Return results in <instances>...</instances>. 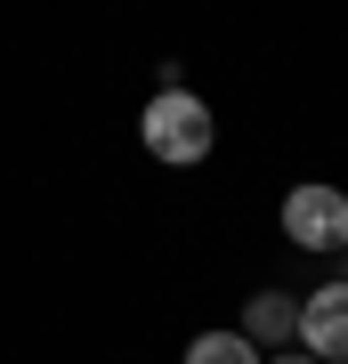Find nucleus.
I'll return each instance as SVG.
<instances>
[{
	"mask_svg": "<svg viewBox=\"0 0 348 364\" xmlns=\"http://www.w3.org/2000/svg\"><path fill=\"white\" fill-rule=\"evenodd\" d=\"M138 130H146V154L154 162H203L211 146H219V122H211V105L194 97V90H154L146 97V114H138Z\"/></svg>",
	"mask_w": 348,
	"mask_h": 364,
	"instance_id": "1",
	"label": "nucleus"
},
{
	"mask_svg": "<svg viewBox=\"0 0 348 364\" xmlns=\"http://www.w3.org/2000/svg\"><path fill=\"white\" fill-rule=\"evenodd\" d=\"M284 235L300 251H348V195L340 186H292L284 195Z\"/></svg>",
	"mask_w": 348,
	"mask_h": 364,
	"instance_id": "2",
	"label": "nucleus"
},
{
	"mask_svg": "<svg viewBox=\"0 0 348 364\" xmlns=\"http://www.w3.org/2000/svg\"><path fill=\"white\" fill-rule=\"evenodd\" d=\"M300 348L316 364H348V275L300 299Z\"/></svg>",
	"mask_w": 348,
	"mask_h": 364,
	"instance_id": "3",
	"label": "nucleus"
},
{
	"mask_svg": "<svg viewBox=\"0 0 348 364\" xmlns=\"http://www.w3.org/2000/svg\"><path fill=\"white\" fill-rule=\"evenodd\" d=\"M243 340H251V348H275V356H284L292 340H300V299H292V291H259L251 308H243Z\"/></svg>",
	"mask_w": 348,
	"mask_h": 364,
	"instance_id": "4",
	"label": "nucleus"
},
{
	"mask_svg": "<svg viewBox=\"0 0 348 364\" xmlns=\"http://www.w3.org/2000/svg\"><path fill=\"white\" fill-rule=\"evenodd\" d=\"M186 364H259V348L243 332H203V340H186Z\"/></svg>",
	"mask_w": 348,
	"mask_h": 364,
	"instance_id": "5",
	"label": "nucleus"
},
{
	"mask_svg": "<svg viewBox=\"0 0 348 364\" xmlns=\"http://www.w3.org/2000/svg\"><path fill=\"white\" fill-rule=\"evenodd\" d=\"M268 364H316V356L308 348H284V356H268Z\"/></svg>",
	"mask_w": 348,
	"mask_h": 364,
	"instance_id": "6",
	"label": "nucleus"
}]
</instances>
